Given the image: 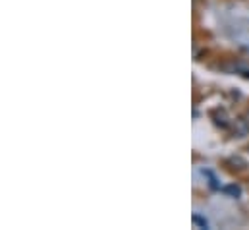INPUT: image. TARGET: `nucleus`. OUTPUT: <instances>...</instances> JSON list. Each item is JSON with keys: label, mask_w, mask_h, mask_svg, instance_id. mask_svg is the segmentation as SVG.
Here are the masks:
<instances>
[{"label": "nucleus", "mask_w": 249, "mask_h": 230, "mask_svg": "<svg viewBox=\"0 0 249 230\" xmlns=\"http://www.w3.org/2000/svg\"><path fill=\"white\" fill-rule=\"evenodd\" d=\"M193 223H195L197 227H201V229H209L207 219H203V217H199V215H193Z\"/></svg>", "instance_id": "obj_2"}, {"label": "nucleus", "mask_w": 249, "mask_h": 230, "mask_svg": "<svg viewBox=\"0 0 249 230\" xmlns=\"http://www.w3.org/2000/svg\"><path fill=\"white\" fill-rule=\"evenodd\" d=\"M222 193H224V195H228V197L238 199V197L242 195V188H240L238 184H228V186H224V188H222Z\"/></svg>", "instance_id": "obj_1"}]
</instances>
